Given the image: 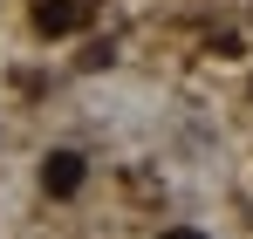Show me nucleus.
Here are the masks:
<instances>
[{
  "label": "nucleus",
  "mask_w": 253,
  "mask_h": 239,
  "mask_svg": "<svg viewBox=\"0 0 253 239\" xmlns=\"http://www.w3.org/2000/svg\"><path fill=\"white\" fill-rule=\"evenodd\" d=\"M42 192H48V199H76V192H83V158H76V151H48Z\"/></svg>",
  "instance_id": "f257e3e1"
},
{
  "label": "nucleus",
  "mask_w": 253,
  "mask_h": 239,
  "mask_svg": "<svg viewBox=\"0 0 253 239\" xmlns=\"http://www.w3.org/2000/svg\"><path fill=\"white\" fill-rule=\"evenodd\" d=\"M89 21V0H42L35 7V28L42 35H69V28H83Z\"/></svg>",
  "instance_id": "f03ea898"
},
{
  "label": "nucleus",
  "mask_w": 253,
  "mask_h": 239,
  "mask_svg": "<svg viewBox=\"0 0 253 239\" xmlns=\"http://www.w3.org/2000/svg\"><path fill=\"white\" fill-rule=\"evenodd\" d=\"M158 239H206V233H192V226H171V233H158Z\"/></svg>",
  "instance_id": "7ed1b4c3"
}]
</instances>
